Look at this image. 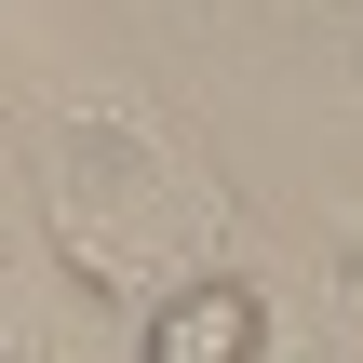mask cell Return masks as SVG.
<instances>
[{
	"instance_id": "1",
	"label": "cell",
	"mask_w": 363,
	"mask_h": 363,
	"mask_svg": "<svg viewBox=\"0 0 363 363\" xmlns=\"http://www.w3.org/2000/svg\"><path fill=\"white\" fill-rule=\"evenodd\" d=\"M27 189H40V229L67 256V283L94 296H162L189 269H242V216L229 189L121 94V81H40L27 94Z\"/></svg>"
},
{
	"instance_id": "2",
	"label": "cell",
	"mask_w": 363,
	"mask_h": 363,
	"mask_svg": "<svg viewBox=\"0 0 363 363\" xmlns=\"http://www.w3.org/2000/svg\"><path fill=\"white\" fill-rule=\"evenodd\" d=\"M135 363H269V296L242 269H189L135 296Z\"/></svg>"
}]
</instances>
